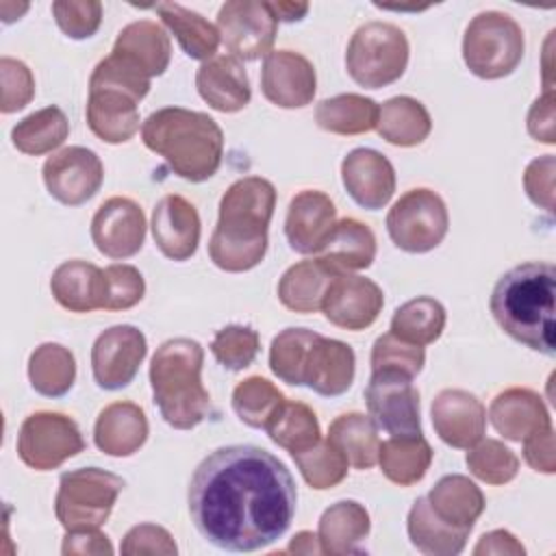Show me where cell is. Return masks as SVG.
<instances>
[{
	"label": "cell",
	"mask_w": 556,
	"mask_h": 556,
	"mask_svg": "<svg viewBox=\"0 0 556 556\" xmlns=\"http://www.w3.org/2000/svg\"><path fill=\"white\" fill-rule=\"evenodd\" d=\"M198 532L228 552H256L291 526L298 489L278 456L258 445H224L195 467L187 491Z\"/></svg>",
	"instance_id": "obj_1"
},
{
	"label": "cell",
	"mask_w": 556,
	"mask_h": 556,
	"mask_svg": "<svg viewBox=\"0 0 556 556\" xmlns=\"http://www.w3.org/2000/svg\"><path fill=\"white\" fill-rule=\"evenodd\" d=\"M556 269L552 263L528 261L497 278L489 311L497 326L517 343L543 356H556Z\"/></svg>",
	"instance_id": "obj_2"
},
{
	"label": "cell",
	"mask_w": 556,
	"mask_h": 556,
	"mask_svg": "<svg viewBox=\"0 0 556 556\" xmlns=\"http://www.w3.org/2000/svg\"><path fill=\"white\" fill-rule=\"evenodd\" d=\"M274 208L276 187L267 178L235 180L219 200L217 226L208 239L213 265L230 274L254 269L267 254Z\"/></svg>",
	"instance_id": "obj_3"
},
{
	"label": "cell",
	"mask_w": 556,
	"mask_h": 556,
	"mask_svg": "<svg viewBox=\"0 0 556 556\" xmlns=\"http://www.w3.org/2000/svg\"><path fill=\"white\" fill-rule=\"evenodd\" d=\"M141 141L163 156L172 172L189 182L217 174L224 156V132L208 115L182 106H163L141 124Z\"/></svg>",
	"instance_id": "obj_4"
},
{
	"label": "cell",
	"mask_w": 556,
	"mask_h": 556,
	"mask_svg": "<svg viewBox=\"0 0 556 556\" xmlns=\"http://www.w3.org/2000/svg\"><path fill=\"white\" fill-rule=\"evenodd\" d=\"M204 348L189 337L163 341L150 361V387L165 424L176 430L200 426L211 410V395L202 384Z\"/></svg>",
	"instance_id": "obj_5"
},
{
	"label": "cell",
	"mask_w": 556,
	"mask_h": 556,
	"mask_svg": "<svg viewBox=\"0 0 556 556\" xmlns=\"http://www.w3.org/2000/svg\"><path fill=\"white\" fill-rule=\"evenodd\" d=\"M526 50L521 26L502 11H482L465 28L463 61L482 80L510 76Z\"/></svg>",
	"instance_id": "obj_6"
},
{
	"label": "cell",
	"mask_w": 556,
	"mask_h": 556,
	"mask_svg": "<svg viewBox=\"0 0 556 556\" xmlns=\"http://www.w3.org/2000/svg\"><path fill=\"white\" fill-rule=\"evenodd\" d=\"M408 54L410 46L404 30L374 20L354 30L345 50V70L356 85L382 89L404 76Z\"/></svg>",
	"instance_id": "obj_7"
},
{
	"label": "cell",
	"mask_w": 556,
	"mask_h": 556,
	"mask_svg": "<svg viewBox=\"0 0 556 556\" xmlns=\"http://www.w3.org/2000/svg\"><path fill=\"white\" fill-rule=\"evenodd\" d=\"M124 489V480L100 467H80L61 473L54 515L70 530L100 528Z\"/></svg>",
	"instance_id": "obj_8"
},
{
	"label": "cell",
	"mask_w": 556,
	"mask_h": 556,
	"mask_svg": "<svg viewBox=\"0 0 556 556\" xmlns=\"http://www.w3.org/2000/svg\"><path fill=\"white\" fill-rule=\"evenodd\" d=\"M384 224L395 248L408 254H424L445 239L450 215L437 191L417 187L393 202Z\"/></svg>",
	"instance_id": "obj_9"
},
{
	"label": "cell",
	"mask_w": 556,
	"mask_h": 556,
	"mask_svg": "<svg viewBox=\"0 0 556 556\" xmlns=\"http://www.w3.org/2000/svg\"><path fill=\"white\" fill-rule=\"evenodd\" d=\"M83 450L85 441L78 424L63 413H33L22 421L17 432V456L35 471L56 469Z\"/></svg>",
	"instance_id": "obj_10"
},
{
	"label": "cell",
	"mask_w": 556,
	"mask_h": 556,
	"mask_svg": "<svg viewBox=\"0 0 556 556\" xmlns=\"http://www.w3.org/2000/svg\"><path fill=\"white\" fill-rule=\"evenodd\" d=\"M219 39L239 61H256L274 48L278 20L269 2L261 0H228L217 13Z\"/></svg>",
	"instance_id": "obj_11"
},
{
	"label": "cell",
	"mask_w": 556,
	"mask_h": 556,
	"mask_svg": "<svg viewBox=\"0 0 556 556\" xmlns=\"http://www.w3.org/2000/svg\"><path fill=\"white\" fill-rule=\"evenodd\" d=\"M365 404L374 424L391 437L421 434L419 391L413 387V378L393 371L371 374Z\"/></svg>",
	"instance_id": "obj_12"
},
{
	"label": "cell",
	"mask_w": 556,
	"mask_h": 556,
	"mask_svg": "<svg viewBox=\"0 0 556 556\" xmlns=\"http://www.w3.org/2000/svg\"><path fill=\"white\" fill-rule=\"evenodd\" d=\"M148 354L146 334L130 324H117L98 334L91 348V374L100 389L128 387Z\"/></svg>",
	"instance_id": "obj_13"
},
{
	"label": "cell",
	"mask_w": 556,
	"mask_h": 556,
	"mask_svg": "<svg viewBox=\"0 0 556 556\" xmlns=\"http://www.w3.org/2000/svg\"><path fill=\"white\" fill-rule=\"evenodd\" d=\"M41 176L48 193L56 202L65 206H80L100 191L104 165L93 150L67 146L46 159Z\"/></svg>",
	"instance_id": "obj_14"
},
{
	"label": "cell",
	"mask_w": 556,
	"mask_h": 556,
	"mask_svg": "<svg viewBox=\"0 0 556 556\" xmlns=\"http://www.w3.org/2000/svg\"><path fill=\"white\" fill-rule=\"evenodd\" d=\"M146 228L141 206L130 198L113 195L98 206L91 219V241L100 254L124 261L143 248Z\"/></svg>",
	"instance_id": "obj_15"
},
{
	"label": "cell",
	"mask_w": 556,
	"mask_h": 556,
	"mask_svg": "<svg viewBox=\"0 0 556 556\" xmlns=\"http://www.w3.org/2000/svg\"><path fill=\"white\" fill-rule=\"evenodd\" d=\"M263 96L280 109H302L313 102L317 74L313 63L293 50H271L261 70Z\"/></svg>",
	"instance_id": "obj_16"
},
{
	"label": "cell",
	"mask_w": 556,
	"mask_h": 556,
	"mask_svg": "<svg viewBox=\"0 0 556 556\" xmlns=\"http://www.w3.org/2000/svg\"><path fill=\"white\" fill-rule=\"evenodd\" d=\"M384 306L382 289L365 276L339 274L324 298V317L337 328L365 330L369 328Z\"/></svg>",
	"instance_id": "obj_17"
},
{
	"label": "cell",
	"mask_w": 556,
	"mask_h": 556,
	"mask_svg": "<svg viewBox=\"0 0 556 556\" xmlns=\"http://www.w3.org/2000/svg\"><path fill=\"white\" fill-rule=\"evenodd\" d=\"M432 428L439 439L456 450H469L484 437L486 408L465 389H443L430 406Z\"/></svg>",
	"instance_id": "obj_18"
},
{
	"label": "cell",
	"mask_w": 556,
	"mask_h": 556,
	"mask_svg": "<svg viewBox=\"0 0 556 556\" xmlns=\"http://www.w3.org/2000/svg\"><path fill=\"white\" fill-rule=\"evenodd\" d=\"M341 180L348 195L367 211L389 204L395 193V169L374 148H354L341 163Z\"/></svg>",
	"instance_id": "obj_19"
},
{
	"label": "cell",
	"mask_w": 556,
	"mask_h": 556,
	"mask_svg": "<svg viewBox=\"0 0 556 556\" xmlns=\"http://www.w3.org/2000/svg\"><path fill=\"white\" fill-rule=\"evenodd\" d=\"M150 228L156 248L169 261L180 263L195 254L202 224L198 208L182 195H163L152 211Z\"/></svg>",
	"instance_id": "obj_20"
},
{
	"label": "cell",
	"mask_w": 556,
	"mask_h": 556,
	"mask_svg": "<svg viewBox=\"0 0 556 556\" xmlns=\"http://www.w3.org/2000/svg\"><path fill=\"white\" fill-rule=\"evenodd\" d=\"M337 224L334 202L317 189H304L289 202L285 237L300 254H319Z\"/></svg>",
	"instance_id": "obj_21"
},
{
	"label": "cell",
	"mask_w": 556,
	"mask_h": 556,
	"mask_svg": "<svg viewBox=\"0 0 556 556\" xmlns=\"http://www.w3.org/2000/svg\"><path fill=\"white\" fill-rule=\"evenodd\" d=\"M195 89L200 98L219 113H237L245 109L252 98L245 67L230 54H215L204 61L195 72Z\"/></svg>",
	"instance_id": "obj_22"
},
{
	"label": "cell",
	"mask_w": 556,
	"mask_h": 556,
	"mask_svg": "<svg viewBox=\"0 0 556 556\" xmlns=\"http://www.w3.org/2000/svg\"><path fill=\"white\" fill-rule=\"evenodd\" d=\"M486 417L497 434L517 443L552 426V417L543 397L536 391L523 387H513L497 393L489 406Z\"/></svg>",
	"instance_id": "obj_23"
},
{
	"label": "cell",
	"mask_w": 556,
	"mask_h": 556,
	"mask_svg": "<svg viewBox=\"0 0 556 556\" xmlns=\"http://www.w3.org/2000/svg\"><path fill=\"white\" fill-rule=\"evenodd\" d=\"M356 374V354L352 345L339 339L317 337L311 345L306 367H304V387L324 397L343 395Z\"/></svg>",
	"instance_id": "obj_24"
},
{
	"label": "cell",
	"mask_w": 556,
	"mask_h": 556,
	"mask_svg": "<svg viewBox=\"0 0 556 556\" xmlns=\"http://www.w3.org/2000/svg\"><path fill=\"white\" fill-rule=\"evenodd\" d=\"M148 432V417L139 404L113 402L98 413L93 443L106 456L126 458L143 447Z\"/></svg>",
	"instance_id": "obj_25"
},
{
	"label": "cell",
	"mask_w": 556,
	"mask_h": 556,
	"mask_svg": "<svg viewBox=\"0 0 556 556\" xmlns=\"http://www.w3.org/2000/svg\"><path fill=\"white\" fill-rule=\"evenodd\" d=\"M137 100L119 89L93 87L87 98V126L104 143H126L139 130Z\"/></svg>",
	"instance_id": "obj_26"
},
{
	"label": "cell",
	"mask_w": 556,
	"mask_h": 556,
	"mask_svg": "<svg viewBox=\"0 0 556 556\" xmlns=\"http://www.w3.org/2000/svg\"><path fill=\"white\" fill-rule=\"evenodd\" d=\"M369 530L371 519L367 508L356 500H339L321 513L317 539L321 543L324 554H363L361 545L369 536Z\"/></svg>",
	"instance_id": "obj_27"
},
{
	"label": "cell",
	"mask_w": 556,
	"mask_h": 556,
	"mask_svg": "<svg viewBox=\"0 0 556 556\" xmlns=\"http://www.w3.org/2000/svg\"><path fill=\"white\" fill-rule=\"evenodd\" d=\"M50 291L65 311L91 313L104 304V269L80 258L65 261L52 271Z\"/></svg>",
	"instance_id": "obj_28"
},
{
	"label": "cell",
	"mask_w": 556,
	"mask_h": 556,
	"mask_svg": "<svg viewBox=\"0 0 556 556\" xmlns=\"http://www.w3.org/2000/svg\"><path fill=\"white\" fill-rule=\"evenodd\" d=\"M115 54L128 59L150 78L165 74L172 61V41L165 28L152 20H137L117 33Z\"/></svg>",
	"instance_id": "obj_29"
},
{
	"label": "cell",
	"mask_w": 556,
	"mask_h": 556,
	"mask_svg": "<svg viewBox=\"0 0 556 556\" xmlns=\"http://www.w3.org/2000/svg\"><path fill=\"white\" fill-rule=\"evenodd\" d=\"M339 276L319 256L304 258L291 265L278 280V300L285 308L293 313H315L321 311L326 291L330 282Z\"/></svg>",
	"instance_id": "obj_30"
},
{
	"label": "cell",
	"mask_w": 556,
	"mask_h": 556,
	"mask_svg": "<svg viewBox=\"0 0 556 556\" xmlns=\"http://www.w3.org/2000/svg\"><path fill=\"white\" fill-rule=\"evenodd\" d=\"M317 256L339 274L367 269L376 258V235L361 219L343 217L334 224Z\"/></svg>",
	"instance_id": "obj_31"
},
{
	"label": "cell",
	"mask_w": 556,
	"mask_h": 556,
	"mask_svg": "<svg viewBox=\"0 0 556 556\" xmlns=\"http://www.w3.org/2000/svg\"><path fill=\"white\" fill-rule=\"evenodd\" d=\"M426 497L443 521L467 532L473 530L478 517L484 510V495L480 486L460 473H447L439 478Z\"/></svg>",
	"instance_id": "obj_32"
},
{
	"label": "cell",
	"mask_w": 556,
	"mask_h": 556,
	"mask_svg": "<svg viewBox=\"0 0 556 556\" xmlns=\"http://www.w3.org/2000/svg\"><path fill=\"white\" fill-rule=\"evenodd\" d=\"M406 530L410 543L428 556H456L465 549L467 530L450 526L430 506L428 497H417L408 510Z\"/></svg>",
	"instance_id": "obj_33"
},
{
	"label": "cell",
	"mask_w": 556,
	"mask_h": 556,
	"mask_svg": "<svg viewBox=\"0 0 556 556\" xmlns=\"http://www.w3.org/2000/svg\"><path fill=\"white\" fill-rule=\"evenodd\" d=\"M169 33L176 37L180 50L195 61H208L219 48V30L198 11L176 2H159L152 7Z\"/></svg>",
	"instance_id": "obj_34"
},
{
	"label": "cell",
	"mask_w": 556,
	"mask_h": 556,
	"mask_svg": "<svg viewBox=\"0 0 556 556\" xmlns=\"http://www.w3.org/2000/svg\"><path fill=\"white\" fill-rule=\"evenodd\" d=\"M376 130L391 146L413 148L428 139L432 119L419 100L410 96H395L382 102Z\"/></svg>",
	"instance_id": "obj_35"
},
{
	"label": "cell",
	"mask_w": 556,
	"mask_h": 556,
	"mask_svg": "<svg viewBox=\"0 0 556 556\" xmlns=\"http://www.w3.org/2000/svg\"><path fill=\"white\" fill-rule=\"evenodd\" d=\"M432 447L421 434L391 437L380 443L378 465L387 480L400 486L417 484L432 463Z\"/></svg>",
	"instance_id": "obj_36"
},
{
	"label": "cell",
	"mask_w": 556,
	"mask_h": 556,
	"mask_svg": "<svg viewBox=\"0 0 556 556\" xmlns=\"http://www.w3.org/2000/svg\"><path fill=\"white\" fill-rule=\"evenodd\" d=\"M380 106L361 93H339L315 106V122L332 135H363L376 128Z\"/></svg>",
	"instance_id": "obj_37"
},
{
	"label": "cell",
	"mask_w": 556,
	"mask_h": 556,
	"mask_svg": "<svg viewBox=\"0 0 556 556\" xmlns=\"http://www.w3.org/2000/svg\"><path fill=\"white\" fill-rule=\"evenodd\" d=\"M328 441L339 447L354 469H369L378 463V426L365 413H343L328 426Z\"/></svg>",
	"instance_id": "obj_38"
},
{
	"label": "cell",
	"mask_w": 556,
	"mask_h": 556,
	"mask_svg": "<svg viewBox=\"0 0 556 556\" xmlns=\"http://www.w3.org/2000/svg\"><path fill=\"white\" fill-rule=\"evenodd\" d=\"M30 387L43 397H63L76 380L74 354L61 343H41L28 358Z\"/></svg>",
	"instance_id": "obj_39"
},
{
	"label": "cell",
	"mask_w": 556,
	"mask_h": 556,
	"mask_svg": "<svg viewBox=\"0 0 556 556\" xmlns=\"http://www.w3.org/2000/svg\"><path fill=\"white\" fill-rule=\"evenodd\" d=\"M67 135H70L67 115L63 113V109L50 104L20 119L11 130V141L20 152L30 156H41L61 148Z\"/></svg>",
	"instance_id": "obj_40"
},
{
	"label": "cell",
	"mask_w": 556,
	"mask_h": 556,
	"mask_svg": "<svg viewBox=\"0 0 556 556\" xmlns=\"http://www.w3.org/2000/svg\"><path fill=\"white\" fill-rule=\"evenodd\" d=\"M445 321V306L430 295H419L395 308L389 332L408 343L428 345L443 334Z\"/></svg>",
	"instance_id": "obj_41"
},
{
	"label": "cell",
	"mask_w": 556,
	"mask_h": 556,
	"mask_svg": "<svg viewBox=\"0 0 556 556\" xmlns=\"http://www.w3.org/2000/svg\"><path fill=\"white\" fill-rule=\"evenodd\" d=\"M267 437L289 454L304 452L321 439L317 415L304 402L287 400L265 428Z\"/></svg>",
	"instance_id": "obj_42"
},
{
	"label": "cell",
	"mask_w": 556,
	"mask_h": 556,
	"mask_svg": "<svg viewBox=\"0 0 556 556\" xmlns=\"http://www.w3.org/2000/svg\"><path fill=\"white\" fill-rule=\"evenodd\" d=\"M319 332L308 328H285L280 330L269 345V369L271 374L291 384L304 387V367L311 352V345Z\"/></svg>",
	"instance_id": "obj_43"
},
{
	"label": "cell",
	"mask_w": 556,
	"mask_h": 556,
	"mask_svg": "<svg viewBox=\"0 0 556 556\" xmlns=\"http://www.w3.org/2000/svg\"><path fill=\"white\" fill-rule=\"evenodd\" d=\"M285 402V393L274 382L261 376H250L241 380L232 391V408L237 417L245 426L258 430L267 428V424L274 419Z\"/></svg>",
	"instance_id": "obj_44"
},
{
	"label": "cell",
	"mask_w": 556,
	"mask_h": 556,
	"mask_svg": "<svg viewBox=\"0 0 556 556\" xmlns=\"http://www.w3.org/2000/svg\"><path fill=\"white\" fill-rule=\"evenodd\" d=\"M304 482L317 491H326L337 486L339 482L345 480L350 463L345 456L339 452L337 445H332L328 439L317 441L313 447L304 452L291 454Z\"/></svg>",
	"instance_id": "obj_45"
},
{
	"label": "cell",
	"mask_w": 556,
	"mask_h": 556,
	"mask_svg": "<svg viewBox=\"0 0 556 556\" xmlns=\"http://www.w3.org/2000/svg\"><path fill=\"white\" fill-rule=\"evenodd\" d=\"M465 463L471 476L493 486L508 484L519 471L517 454L497 439H480L469 447Z\"/></svg>",
	"instance_id": "obj_46"
},
{
	"label": "cell",
	"mask_w": 556,
	"mask_h": 556,
	"mask_svg": "<svg viewBox=\"0 0 556 556\" xmlns=\"http://www.w3.org/2000/svg\"><path fill=\"white\" fill-rule=\"evenodd\" d=\"M261 350V337L254 328L230 324L215 332L211 341V352L215 361L228 371H241L250 367Z\"/></svg>",
	"instance_id": "obj_47"
},
{
	"label": "cell",
	"mask_w": 556,
	"mask_h": 556,
	"mask_svg": "<svg viewBox=\"0 0 556 556\" xmlns=\"http://www.w3.org/2000/svg\"><path fill=\"white\" fill-rule=\"evenodd\" d=\"M371 374L376 371H393L408 378H415L426 363L424 345L408 343L393 332H384L374 341L371 348Z\"/></svg>",
	"instance_id": "obj_48"
},
{
	"label": "cell",
	"mask_w": 556,
	"mask_h": 556,
	"mask_svg": "<svg viewBox=\"0 0 556 556\" xmlns=\"http://www.w3.org/2000/svg\"><path fill=\"white\" fill-rule=\"evenodd\" d=\"M93 87L119 89L132 96L137 102H141L150 91V76L128 59L111 52L93 67L89 78V89Z\"/></svg>",
	"instance_id": "obj_49"
},
{
	"label": "cell",
	"mask_w": 556,
	"mask_h": 556,
	"mask_svg": "<svg viewBox=\"0 0 556 556\" xmlns=\"http://www.w3.org/2000/svg\"><path fill=\"white\" fill-rule=\"evenodd\" d=\"M146 280L135 265L113 263L104 267V311H128L143 300Z\"/></svg>",
	"instance_id": "obj_50"
},
{
	"label": "cell",
	"mask_w": 556,
	"mask_h": 556,
	"mask_svg": "<svg viewBox=\"0 0 556 556\" xmlns=\"http://www.w3.org/2000/svg\"><path fill=\"white\" fill-rule=\"evenodd\" d=\"M56 26L70 39H89L102 22V2L98 0H56L52 2Z\"/></svg>",
	"instance_id": "obj_51"
},
{
	"label": "cell",
	"mask_w": 556,
	"mask_h": 556,
	"mask_svg": "<svg viewBox=\"0 0 556 556\" xmlns=\"http://www.w3.org/2000/svg\"><path fill=\"white\" fill-rule=\"evenodd\" d=\"M0 83H2V96H0V111L2 113H15L30 104L35 98V78L26 63L2 56L0 59Z\"/></svg>",
	"instance_id": "obj_52"
},
{
	"label": "cell",
	"mask_w": 556,
	"mask_h": 556,
	"mask_svg": "<svg viewBox=\"0 0 556 556\" xmlns=\"http://www.w3.org/2000/svg\"><path fill=\"white\" fill-rule=\"evenodd\" d=\"M119 549L124 556H141V554L174 556L178 552L174 536L163 526H156V523L132 526L124 534Z\"/></svg>",
	"instance_id": "obj_53"
},
{
	"label": "cell",
	"mask_w": 556,
	"mask_h": 556,
	"mask_svg": "<svg viewBox=\"0 0 556 556\" xmlns=\"http://www.w3.org/2000/svg\"><path fill=\"white\" fill-rule=\"evenodd\" d=\"M554 174H556V159L554 154H543L528 163L523 172V189L532 204L545 208L547 213L554 211Z\"/></svg>",
	"instance_id": "obj_54"
},
{
	"label": "cell",
	"mask_w": 556,
	"mask_h": 556,
	"mask_svg": "<svg viewBox=\"0 0 556 556\" xmlns=\"http://www.w3.org/2000/svg\"><path fill=\"white\" fill-rule=\"evenodd\" d=\"M528 132L532 139L541 143H556L554 128V89H545L530 106L526 119Z\"/></svg>",
	"instance_id": "obj_55"
},
{
	"label": "cell",
	"mask_w": 556,
	"mask_h": 556,
	"mask_svg": "<svg viewBox=\"0 0 556 556\" xmlns=\"http://www.w3.org/2000/svg\"><path fill=\"white\" fill-rule=\"evenodd\" d=\"M521 443H523V458L534 471H541V473L556 471V447H554V428L552 426L530 434Z\"/></svg>",
	"instance_id": "obj_56"
},
{
	"label": "cell",
	"mask_w": 556,
	"mask_h": 556,
	"mask_svg": "<svg viewBox=\"0 0 556 556\" xmlns=\"http://www.w3.org/2000/svg\"><path fill=\"white\" fill-rule=\"evenodd\" d=\"M61 552L67 554H113V545L104 532L98 528L91 530H70L65 532Z\"/></svg>",
	"instance_id": "obj_57"
},
{
	"label": "cell",
	"mask_w": 556,
	"mask_h": 556,
	"mask_svg": "<svg viewBox=\"0 0 556 556\" xmlns=\"http://www.w3.org/2000/svg\"><path fill=\"white\" fill-rule=\"evenodd\" d=\"M476 556H486V554H497V556H523L526 547L517 541V536L508 530H491L484 532L476 547H473Z\"/></svg>",
	"instance_id": "obj_58"
},
{
	"label": "cell",
	"mask_w": 556,
	"mask_h": 556,
	"mask_svg": "<svg viewBox=\"0 0 556 556\" xmlns=\"http://www.w3.org/2000/svg\"><path fill=\"white\" fill-rule=\"evenodd\" d=\"M278 22H300L308 13L306 2H269Z\"/></svg>",
	"instance_id": "obj_59"
},
{
	"label": "cell",
	"mask_w": 556,
	"mask_h": 556,
	"mask_svg": "<svg viewBox=\"0 0 556 556\" xmlns=\"http://www.w3.org/2000/svg\"><path fill=\"white\" fill-rule=\"evenodd\" d=\"M287 552H291V554H324L317 534H313V532H308V530L298 532V534L291 539Z\"/></svg>",
	"instance_id": "obj_60"
},
{
	"label": "cell",
	"mask_w": 556,
	"mask_h": 556,
	"mask_svg": "<svg viewBox=\"0 0 556 556\" xmlns=\"http://www.w3.org/2000/svg\"><path fill=\"white\" fill-rule=\"evenodd\" d=\"M28 11V4H17V2H0V15H2V22L9 24V22H15L22 17V13Z\"/></svg>",
	"instance_id": "obj_61"
}]
</instances>
